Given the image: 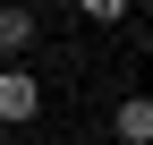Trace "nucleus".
<instances>
[{
  "label": "nucleus",
  "instance_id": "2",
  "mask_svg": "<svg viewBox=\"0 0 153 145\" xmlns=\"http://www.w3.org/2000/svg\"><path fill=\"white\" fill-rule=\"evenodd\" d=\"M26 43H34V9H17V0H0V60H17Z\"/></svg>",
  "mask_w": 153,
  "mask_h": 145
},
{
  "label": "nucleus",
  "instance_id": "3",
  "mask_svg": "<svg viewBox=\"0 0 153 145\" xmlns=\"http://www.w3.org/2000/svg\"><path fill=\"white\" fill-rule=\"evenodd\" d=\"M119 137H128V145L153 137V94H128V102H119Z\"/></svg>",
  "mask_w": 153,
  "mask_h": 145
},
{
  "label": "nucleus",
  "instance_id": "4",
  "mask_svg": "<svg viewBox=\"0 0 153 145\" xmlns=\"http://www.w3.org/2000/svg\"><path fill=\"white\" fill-rule=\"evenodd\" d=\"M76 9H85L94 26H111V17H128V0H76Z\"/></svg>",
  "mask_w": 153,
  "mask_h": 145
},
{
  "label": "nucleus",
  "instance_id": "5",
  "mask_svg": "<svg viewBox=\"0 0 153 145\" xmlns=\"http://www.w3.org/2000/svg\"><path fill=\"white\" fill-rule=\"evenodd\" d=\"M145 145H153V137H145Z\"/></svg>",
  "mask_w": 153,
  "mask_h": 145
},
{
  "label": "nucleus",
  "instance_id": "1",
  "mask_svg": "<svg viewBox=\"0 0 153 145\" xmlns=\"http://www.w3.org/2000/svg\"><path fill=\"white\" fill-rule=\"evenodd\" d=\"M34 111H43V85H34V68H0V128H26Z\"/></svg>",
  "mask_w": 153,
  "mask_h": 145
}]
</instances>
